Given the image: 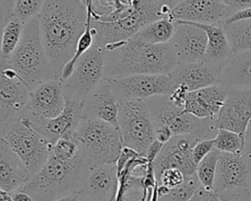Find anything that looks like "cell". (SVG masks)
Returning <instances> with one entry per match:
<instances>
[{"mask_svg": "<svg viewBox=\"0 0 251 201\" xmlns=\"http://www.w3.org/2000/svg\"><path fill=\"white\" fill-rule=\"evenodd\" d=\"M37 18L45 51L60 78L85 31L87 8L80 0H45Z\"/></svg>", "mask_w": 251, "mask_h": 201, "instance_id": "cell-1", "label": "cell"}, {"mask_svg": "<svg viewBox=\"0 0 251 201\" xmlns=\"http://www.w3.org/2000/svg\"><path fill=\"white\" fill-rule=\"evenodd\" d=\"M171 43L150 44L135 36L106 49L105 78L131 75H169L177 67Z\"/></svg>", "mask_w": 251, "mask_h": 201, "instance_id": "cell-2", "label": "cell"}, {"mask_svg": "<svg viewBox=\"0 0 251 201\" xmlns=\"http://www.w3.org/2000/svg\"><path fill=\"white\" fill-rule=\"evenodd\" d=\"M91 170L80 154L71 161L49 155L45 165L20 189L33 201H55L81 189Z\"/></svg>", "mask_w": 251, "mask_h": 201, "instance_id": "cell-3", "label": "cell"}, {"mask_svg": "<svg viewBox=\"0 0 251 201\" xmlns=\"http://www.w3.org/2000/svg\"><path fill=\"white\" fill-rule=\"evenodd\" d=\"M3 59L25 80L30 91L45 81L59 78L45 51L37 16L25 25L17 48L9 58Z\"/></svg>", "mask_w": 251, "mask_h": 201, "instance_id": "cell-4", "label": "cell"}, {"mask_svg": "<svg viewBox=\"0 0 251 201\" xmlns=\"http://www.w3.org/2000/svg\"><path fill=\"white\" fill-rule=\"evenodd\" d=\"M172 9L157 0H136L132 11L111 22L91 20L94 44L105 50L133 37L144 25L170 18ZM92 18V17H91Z\"/></svg>", "mask_w": 251, "mask_h": 201, "instance_id": "cell-5", "label": "cell"}, {"mask_svg": "<svg viewBox=\"0 0 251 201\" xmlns=\"http://www.w3.org/2000/svg\"><path fill=\"white\" fill-rule=\"evenodd\" d=\"M73 137L90 167L117 164L124 148L119 129L97 119H82Z\"/></svg>", "mask_w": 251, "mask_h": 201, "instance_id": "cell-6", "label": "cell"}, {"mask_svg": "<svg viewBox=\"0 0 251 201\" xmlns=\"http://www.w3.org/2000/svg\"><path fill=\"white\" fill-rule=\"evenodd\" d=\"M1 136L25 166L30 177L47 162L52 144L48 143L21 114L0 123Z\"/></svg>", "mask_w": 251, "mask_h": 201, "instance_id": "cell-7", "label": "cell"}, {"mask_svg": "<svg viewBox=\"0 0 251 201\" xmlns=\"http://www.w3.org/2000/svg\"><path fill=\"white\" fill-rule=\"evenodd\" d=\"M155 127L168 126L174 136L189 134L198 140L213 139L218 131L216 119H200L172 102L169 95H157L145 99Z\"/></svg>", "mask_w": 251, "mask_h": 201, "instance_id": "cell-8", "label": "cell"}, {"mask_svg": "<svg viewBox=\"0 0 251 201\" xmlns=\"http://www.w3.org/2000/svg\"><path fill=\"white\" fill-rule=\"evenodd\" d=\"M118 129L123 146L145 158L149 146L156 140L154 120L145 100L119 101Z\"/></svg>", "mask_w": 251, "mask_h": 201, "instance_id": "cell-9", "label": "cell"}, {"mask_svg": "<svg viewBox=\"0 0 251 201\" xmlns=\"http://www.w3.org/2000/svg\"><path fill=\"white\" fill-rule=\"evenodd\" d=\"M106 50L93 46L76 62L73 74L62 81L66 97L83 101L105 78Z\"/></svg>", "mask_w": 251, "mask_h": 201, "instance_id": "cell-10", "label": "cell"}, {"mask_svg": "<svg viewBox=\"0 0 251 201\" xmlns=\"http://www.w3.org/2000/svg\"><path fill=\"white\" fill-rule=\"evenodd\" d=\"M107 79L119 101L170 95L173 89L169 75L140 74Z\"/></svg>", "mask_w": 251, "mask_h": 201, "instance_id": "cell-11", "label": "cell"}, {"mask_svg": "<svg viewBox=\"0 0 251 201\" xmlns=\"http://www.w3.org/2000/svg\"><path fill=\"white\" fill-rule=\"evenodd\" d=\"M198 140L193 135L183 134L175 135L165 143L152 163V171L155 180L160 177L161 174L169 168L179 169L185 176H190L196 174L197 164L192 157V149Z\"/></svg>", "mask_w": 251, "mask_h": 201, "instance_id": "cell-12", "label": "cell"}, {"mask_svg": "<svg viewBox=\"0 0 251 201\" xmlns=\"http://www.w3.org/2000/svg\"><path fill=\"white\" fill-rule=\"evenodd\" d=\"M66 95L59 78L45 81L30 91L27 105L22 115L30 122L49 120L64 110Z\"/></svg>", "mask_w": 251, "mask_h": 201, "instance_id": "cell-13", "label": "cell"}, {"mask_svg": "<svg viewBox=\"0 0 251 201\" xmlns=\"http://www.w3.org/2000/svg\"><path fill=\"white\" fill-rule=\"evenodd\" d=\"M29 94L30 89L25 80L0 58V123L21 115Z\"/></svg>", "mask_w": 251, "mask_h": 201, "instance_id": "cell-14", "label": "cell"}, {"mask_svg": "<svg viewBox=\"0 0 251 201\" xmlns=\"http://www.w3.org/2000/svg\"><path fill=\"white\" fill-rule=\"evenodd\" d=\"M234 12L223 0H183L172 9L174 21L204 25H224Z\"/></svg>", "mask_w": 251, "mask_h": 201, "instance_id": "cell-15", "label": "cell"}, {"mask_svg": "<svg viewBox=\"0 0 251 201\" xmlns=\"http://www.w3.org/2000/svg\"><path fill=\"white\" fill-rule=\"evenodd\" d=\"M175 34L170 41L178 65L202 61L207 47V34L190 22L175 21Z\"/></svg>", "mask_w": 251, "mask_h": 201, "instance_id": "cell-16", "label": "cell"}, {"mask_svg": "<svg viewBox=\"0 0 251 201\" xmlns=\"http://www.w3.org/2000/svg\"><path fill=\"white\" fill-rule=\"evenodd\" d=\"M82 101L66 97L64 110L57 117L29 122L31 126L50 144L62 137L72 136L82 120Z\"/></svg>", "mask_w": 251, "mask_h": 201, "instance_id": "cell-17", "label": "cell"}, {"mask_svg": "<svg viewBox=\"0 0 251 201\" xmlns=\"http://www.w3.org/2000/svg\"><path fill=\"white\" fill-rule=\"evenodd\" d=\"M251 120V89H229L216 124L218 128L234 131L243 137Z\"/></svg>", "mask_w": 251, "mask_h": 201, "instance_id": "cell-18", "label": "cell"}, {"mask_svg": "<svg viewBox=\"0 0 251 201\" xmlns=\"http://www.w3.org/2000/svg\"><path fill=\"white\" fill-rule=\"evenodd\" d=\"M119 174L117 164L91 167L79 193L85 201H117Z\"/></svg>", "mask_w": 251, "mask_h": 201, "instance_id": "cell-19", "label": "cell"}, {"mask_svg": "<svg viewBox=\"0 0 251 201\" xmlns=\"http://www.w3.org/2000/svg\"><path fill=\"white\" fill-rule=\"evenodd\" d=\"M251 166L240 153L221 152L213 188L218 192L235 187H250Z\"/></svg>", "mask_w": 251, "mask_h": 201, "instance_id": "cell-20", "label": "cell"}, {"mask_svg": "<svg viewBox=\"0 0 251 201\" xmlns=\"http://www.w3.org/2000/svg\"><path fill=\"white\" fill-rule=\"evenodd\" d=\"M118 113L119 100L115 96L107 78H104L82 101L83 119L101 120L118 128Z\"/></svg>", "mask_w": 251, "mask_h": 201, "instance_id": "cell-21", "label": "cell"}, {"mask_svg": "<svg viewBox=\"0 0 251 201\" xmlns=\"http://www.w3.org/2000/svg\"><path fill=\"white\" fill-rule=\"evenodd\" d=\"M221 71V69L211 64L199 61L177 65L169 75L173 89L176 85L183 84L191 92L219 83Z\"/></svg>", "mask_w": 251, "mask_h": 201, "instance_id": "cell-22", "label": "cell"}, {"mask_svg": "<svg viewBox=\"0 0 251 201\" xmlns=\"http://www.w3.org/2000/svg\"><path fill=\"white\" fill-rule=\"evenodd\" d=\"M227 91L224 85L217 83L202 89L188 92L184 111L200 119H217L224 106Z\"/></svg>", "mask_w": 251, "mask_h": 201, "instance_id": "cell-23", "label": "cell"}, {"mask_svg": "<svg viewBox=\"0 0 251 201\" xmlns=\"http://www.w3.org/2000/svg\"><path fill=\"white\" fill-rule=\"evenodd\" d=\"M30 176L18 155L0 138V189L9 193L20 190Z\"/></svg>", "mask_w": 251, "mask_h": 201, "instance_id": "cell-24", "label": "cell"}, {"mask_svg": "<svg viewBox=\"0 0 251 201\" xmlns=\"http://www.w3.org/2000/svg\"><path fill=\"white\" fill-rule=\"evenodd\" d=\"M219 83L226 89H251V50L233 53L221 71Z\"/></svg>", "mask_w": 251, "mask_h": 201, "instance_id": "cell-25", "label": "cell"}, {"mask_svg": "<svg viewBox=\"0 0 251 201\" xmlns=\"http://www.w3.org/2000/svg\"><path fill=\"white\" fill-rule=\"evenodd\" d=\"M191 23V22H190ZM201 27L207 34V47L202 61L223 69L233 55V51L226 35L223 25H204L192 23Z\"/></svg>", "mask_w": 251, "mask_h": 201, "instance_id": "cell-26", "label": "cell"}, {"mask_svg": "<svg viewBox=\"0 0 251 201\" xmlns=\"http://www.w3.org/2000/svg\"><path fill=\"white\" fill-rule=\"evenodd\" d=\"M176 24L171 18H163L144 25L134 36L146 43H169L176 31Z\"/></svg>", "mask_w": 251, "mask_h": 201, "instance_id": "cell-27", "label": "cell"}, {"mask_svg": "<svg viewBox=\"0 0 251 201\" xmlns=\"http://www.w3.org/2000/svg\"><path fill=\"white\" fill-rule=\"evenodd\" d=\"M24 28L25 24L15 14L1 16V57L11 56L22 38Z\"/></svg>", "mask_w": 251, "mask_h": 201, "instance_id": "cell-28", "label": "cell"}, {"mask_svg": "<svg viewBox=\"0 0 251 201\" xmlns=\"http://www.w3.org/2000/svg\"><path fill=\"white\" fill-rule=\"evenodd\" d=\"M233 53L251 50V20L223 25Z\"/></svg>", "mask_w": 251, "mask_h": 201, "instance_id": "cell-29", "label": "cell"}, {"mask_svg": "<svg viewBox=\"0 0 251 201\" xmlns=\"http://www.w3.org/2000/svg\"><path fill=\"white\" fill-rule=\"evenodd\" d=\"M88 11V10H87ZM91 14L88 11V18H87V24H86V28L85 31L82 33V35L80 36L77 45H76V49L75 52L74 54V56L72 57V59L64 66L63 70H62V74L60 76V80L61 81H65L72 74L73 71L75 69V66L76 64V62L79 60V58L86 53L94 44V35L91 29Z\"/></svg>", "mask_w": 251, "mask_h": 201, "instance_id": "cell-30", "label": "cell"}, {"mask_svg": "<svg viewBox=\"0 0 251 201\" xmlns=\"http://www.w3.org/2000/svg\"><path fill=\"white\" fill-rule=\"evenodd\" d=\"M202 186L197 175L185 176L183 183L162 196H157V201H189L194 193Z\"/></svg>", "mask_w": 251, "mask_h": 201, "instance_id": "cell-31", "label": "cell"}, {"mask_svg": "<svg viewBox=\"0 0 251 201\" xmlns=\"http://www.w3.org/2000/svg\"><path fill=\"white\" fill-rule=\"evenodd\" d=\"M220 155L221 151L215 148L197 165L196 175L202 186L206 188H213L214 186L216 170Z\"/></svg>", "mask_w": 251, "mask_h": 201, "instance_id": "cell-32", "label": "cell"}, {"mask_svg": "<svg viewBox=\"0 0 251 201\" xmlns=\"http://www.w3.org/2000/svg\"><path fill=\"white\" fill-rule=\"evenodd\" d=\"M213 141L215 148L223 153H241L243 148V137L225 128L218 129Z\"/></svg>", "mask_w": 251, "mask_h": 201, "instance_id": "cell-33", "label": "cell"}, {"mask_svg": "<svg viewBox=\"0 0 251 201\" xmlns=\"http://www.w3.org/2000/svg\"><path fill=\"white\" fill-rule=\"evenodd\" d=\"M50 155L61 161H71L79 155L78 145L73 135L62 137L51 146Z\"/></svg>", "mask_w": 251, "mask_h": 201, "instance_id": "cell-34", "label": "cell"}, {"mask_svg": "<svg viewBox=\"0 0 251 201\" xmlns=\"http://www.w3.org/2000/svg\"><path fill=\"white\" fill-rule=\"evenodd\" d=\"M45 0H13L14 14L25 25L29 20L38 16Z\"/></svg>", "mask_w": 251, "mask_h": 201, "instance_id": "cell-35", "label": "cell"}, {"mask_svg": "<svg viewBox=\"0 0 251 201\" xmlns=\"http://www.w3.org/2000/svg\"><path fill=\"white\" fill-rule=\"evenodd\" d=\"M185 179L184 174L176 168L166 169L156 181V185H162L169 189L176 188L183 183Z\"/></svg>", "mask_w": 251, "mask_h": 201, "instance_id": "cell-36", "label": "cell"}, {"mask_svg": "<svg viewBox=\"0 0 251 201\" xmlns=\"http://www.w3.org/2000/svg\"><path fill=\"white\" fill-rule=\"evenodd\" d=\"M220 201H251L250 187H235L219 193Z\"/></svg>", "mask_w": 251, "mask_h": 201, "instance_id": "cell-37", "label": "cell"}, {"mask_svg": "<svg viewBox=\"0 0 251 201\" xmlns=\"http://www.w3.org/2000/svg\"><path fill=\"white\" fill-rule=\"evenodd\" d=\"M213 149H215L213 139H203L198 141L192 149V157L194 162L198 165Z\"/></svg>", "mask_w": 251, "mask_h": 201, "instance_id": "cell-38", "label": "cell"}, {"mask_svg": "<svg viewBox=\"0 0 251 201\" xmlns=\"http://www.w3.org/2000/svg\"><path fill=\"white\" fill-rule=\"evenodd\" d=\"M189 201H220L219 193L214 188L201 186Z\"/></svg>", "mask_w": 251, "mask_h": 201, "instance_id": "cell-39", "label": "cell"}, {"mask_svg": "<svg viewBox=\"0 0 251 201\" xmlns=\"http://www.w3.org/2000/svg\"><path fill=\"white\" fill-rule=\"evenodd\" d=\"M240 154L243 159L251 166V120L249 121L243 134V148Z\"/></svg>", "mask_w": 251, "mask_h": 201, "instance_id": "cell-40", "label": "cell"}, {"mask_svg": "<svg viewBox=\"0 0 251 201\" xmlns=\"http://www.w3.org/2000/svg\"><path fill=\"white\" fill-rule=\"evenodd\" d=\"M223 2L234 13L251 8V0H223Z\"/></svg>", "mask_w": 251, "mask_h": 201, "instance_id": "cell-41", "label": "cell"}, {"mask_svg": "<svg viewBox=\"0 0 251 201\" xmlns=\"http://www.w3.org/2000/svg\"><path fill=\"white\" fill-rule=\"evenodd\" d=\"M155 136H156V140H158L159 142L165 144L169 140L172 139L174 134H173L172 130L168 126H163L155 127Z\"/></svg>", "mask_w": 251, "mask_h": 201, "instance_id": "cell-42", "label": "cell"}, {"mask_svg": "<svg viewBox=\"0 0 251 201\" xmlns=\"http://www.w3.org/2000/svg\"><path fill=\"white\" fill-rule=\"evenodd\" d=\"M163 145H164L163 143L159 142L158 140H155V141L149 146V148H148V150H147V153H146V155H145V158H146L147 162H148L150 165H152V163L155 161V159H156L157 156L159 155V153H160V151H161Z\"/></svg>", "mask_w": 251, "mask_h": 201, "instance_id": "cell-43", "label": "cell"}, {"mask_svg": "<svg viewBox=\"0 0 251 201\" xmlns=\"http://www.w3.org/2000/svg\"><path fill=\"white\" fill-rule=\"evenodd\" d=\"M242 20H251V8L249 9H245L242 11H238L235 12L234 14H232L225 23L224 25H227V24H231L237 21H242Z\"/></svg>", "mask_w": 251, "mask_h": 201, "instance_id": "cell-44", "label": "cell"}, {"mask_svg": "<svg viewBox=\"0 0 251 201\" xmlns=\"http://www.w3.org/2000/svg\"><path fill=\"white\" fill-rule=\"evenodd\" d=\"M14 201H33L31 196L23 190H18L11 193Z\"/></svg>", "mask_w": 251, "mask_h": 201, "instance_id": "cell-45", "label": "cell"}, {"mask_svg": "<svg viewBox=\"0 0 251 201\" xmlns=\"http://www.w3.org/2000/svg\"><path fill=\"white\" fill-rule=\"evenodd\" d=\"M55 201H85L83 199V197L81 196V194L79 193V191L77 192H74V193H71L67 196H64L60 199H57Z\"/></svg>", "mask_w": 251, "mask_h": 201, "instance_id": "cell-46", "label": "cell"}, {"mask_svg": "<svg viewBox=\"0 0 251 201\" xmlns=\"http://www.w3.org/2000/svg\"><path fill=\"white\" fill-rule=\"evenodd\" d=\"M157 1H159L161 4L167 6V7L171 8V9H173L176 5H178L180 2H182L183 0H157Z\"/></svg>", "mask_w": 251, "mask_h": 201, "instance_id": "cell-47", "label": "cell"}, {"mask_svg": "<svg viewBox=\"0 0 251 201\" xmlns=\"http://www.w3.org/2000/svg\"><path fill=\"white\" fill-rule=\"evenodd\" d=\"M0 201H14L11 193L4 190H0Z\"/></svg>", "mask_w": 251, "mask_h": 201, "instance_id": "cell-48", "label": "cell"}, {"mask_svg": "<svg viewBox=\"0 0 251 201\" xmlns=\"http://www.w3.org/2000/svg\"><path fill=\"white\" fill-rule=\"evenodd\" d=\"M80 1H81V2H82V3H83L85 6H86L90 0H80Z\"/></svg>", "mask_w": 251, "mask_h": 201, "instance_id": "cell-49", "label": "cell"}, {"mask_svg": "<svg viewBox=\"0 0 251 201\" xmlns=\"http://www.w3.org/2000/svg\"><path fill=\"white\" fill-rule=\"evenodd\" d=\"M250 188H251V176H250Z\"/></svg>", "mask_w": 251, "mask_h": 201, "instance_id": "cell-50", "label": "cell"}]
</instances>
